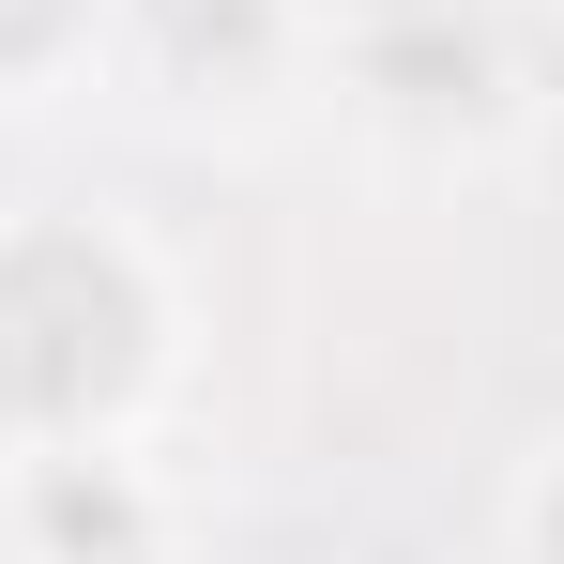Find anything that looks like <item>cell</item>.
I'll use <instances>...</instances> for the list:
<instances>
[{
	"label": "cell",
	"mask_w": 564,
	"mask_h": 564,
	"mask_svg": "<svg viewBox=\"0 0 564 564\" xmlns=\"http://www.w3.org/2000/svg\"><path fill=\"white\" fill-rule=\"evenodd\" d=\"M107 77H138L198 138H275L290 93L321 77V46H305L290 0H122V62Z\"/></svg>",
	"instance_id": "3957f363"
},
{
	"label": "cell",
	"mask_w": 564,
	"mask_h": 564,
	"mask_svg": "<svg viewBox=\"0 0 564 564\" xmlns=\"http://www.w3.org/2000/svg\"><path fill=\"white\" fill-rule=\"evenodd\" d=\"M290 15H305V46H321V62H336V46H351V31H381V15H412V0H290Z\"/></svg>",
	"instance_id": "52a82bcc"
},
{
	"label": "cell",
	"mask_w": 564,
	"mask_h": 564,
	"mask_svg": "<svg viewBox=\"0 0 564 564\" xmlns=\"http://www.w3.org/2000/svg\"><path fill=\"white\" fill-rule=\"evenodd\" d=\"M488 550H503V564H564V427H550L519 473H503V503H488Z\"/></svg>",
	"instance_id": "8992f818"
},
{
	"label": "cell",
	"mask_w": 564,
	"mask_h": 564,
	"mask_svg": "<svg viewBox=\"0 0 564 564\" xmlns=\"http://www.w3.org/2000/svg\"><path fill=\"white\" fill-rule=\"evenodd\" d=\"M122 62V0H0V107H62Z\"/></svg>",
	"instance_id": "5b68a950"
},
{
	"label": "cell",
	"mask_w": 564,
	"mask_h": 564,
	"mask_svg": "<svg viewBox=\"0 0 564 564\" xmlns=\"http://www.w3.org/2000/svg\"><path fill=\"white\" fill-rule=\"evenodd\" d=\"M321 77H336L351 122H381L397 153H488V138H519V46H503L488 0H412V15L351 31Z\"/></svg>",
	"instance_id": "7a4b0ae2"
},
{
	"label": "cell",
	"mask_w": 564,
	"mask_h": 564,
	"mask_svg": "<svg viewBox=\"0 0 564 564\" xmlns=\"http://www.w3.org/2000/svg\"><path fill=\"white\" fill-rule=\"evenodd\" d=\"M550 15H564V0H550Z\"/></svg>",
	"instance_id": "ba28073f"
},
{
	"label": "cell",
	"mask_w": 564,
	"mask_h": 564,
	"mask_svg": "<svg viewBox=\"0 0 564 564\" xmlns=\"http://www.w3.org/2000/svg\"><path fill=\"white\" fill-rule=\"evenodd\" d=\"M0 503H15V550H31V564H169V550H184V503L153 488L138 443L15 458V473H0Z\"/></svg>",
	"instance_id": "277c9868"
},
{
	"label": "cell",
	"mask_w": 564,
	"mask_h": 564,
	"mask_svg": "<svg viewBox=\"0 0 564 564\" xmlns=\"http://www.w3.org/2000/svg\"><path fill=\"white\" fill-rule=\"evenodd\" d=\"M184 397V275L107 198H15L0 214V473L153 443Z\"/></svg>",
	"instance_id": "6da1fadb"
}]
</instances>
